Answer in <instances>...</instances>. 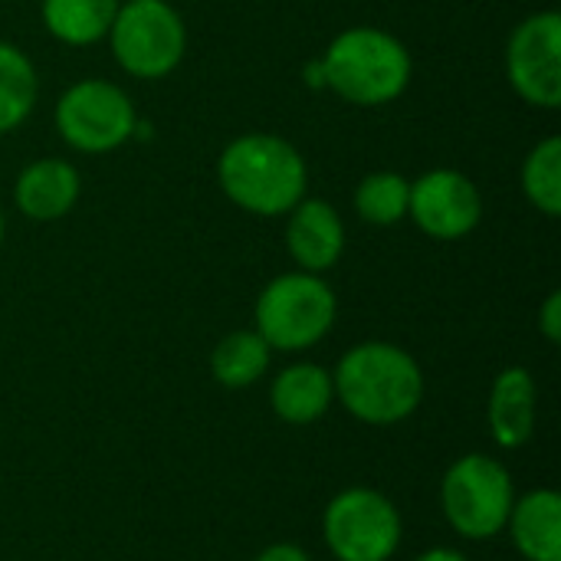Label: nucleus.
Masks as SVG:
<instances>
[{
    "label": "nucleus",
    "instance_id": "obj_16",
    "mask_svg": "<svg viewBox=\"0 0 561 561\" xmlns=\"http://www.w3.org/2000/svg\"><path fill=\"white\" fill-rule=\"evenodd\" d=\"M122 0H39L46 33L62 46H95L108 36V26Z\"/></svg>",
    "mask_w": 561,
    "mask_h": 561
},
{
    "label": "nucleus",
    "instance_id": "obj_8",
    "mask_svg": "<svg viewBox=\"0 0 561 561\" xmlns=\"http://www.w3.org/2000/svg\"><path fill=\"white\" fill-rule=\"evenodd\" d=\"M322 539L335 561H391L404 539V519L381 490L345 486L322 513Z\"/></svg>",
    "mask_w": 561,
    "mask_h": 561
},
{
    "label": "nucleus",
    "instance_id": "obj_17",
    "mask_svg": "<svg viewBox=\"0 0 561 561\" xmlns=\"http://www.w3.org/2000/svg\"><path fill=\"white\" fill-rule=\"evenodd\" d=\"M270 362H273V348L263 342V335L256 329H237L214 345L210 375L220 388L240 391V388H253L256 381H263L270 371Z\"/></svg>",
    "mask_w": 561,
    "mask_h": 561
},
{
    "label": "nucleus",
    "instance_id": "obj_23",
    "mask_svg": "<svg viewBox=\"0 0 561 561\" xmlns=\"http://www.w3.org/2000/svg\"><path fill=\"white\" fill-rule=\"evenodd\" d=\"M414 561H470L463 552H457V549H450V546H434V549H427V552H421Z\"/></svg>",
    "mask_w": 561,
    "mask_h": 561
},
{
    "label": "nucleus",
    "instance_id": "obj_10",
    "mask_svg": "<svg viewBox=\"0 0 561 561\" xmlns=\"http://www.w3.org/2000/svg\"><path fill=\"white\" fill-rule=\"evenodd\" d=\"M408 217L424 237L437 243H457L480 227L483 194L470 174L457 168H434L411 181Z\"/></svg>",
    "mask_w": 561,
    "mask_h": 561
},
{
    "label": "nucleus",
    "instance_id": "obj_3",
    "mask_svg": "<svg viewBox=\"0 0 561 561\" xmlns=\"http://www.w3.org/2000/svg\"><path fill=\"white\" fill-rule=\"evenodd\" d=\"M319 62L325 89L358 108H381L398 102L414 76V59L404 39L371 23L335 33Z\"/></svg>",
    "mask_w": 561,
    "mask_h": 561
},
{
    "label": "nucleus",
    "instance_id": "obj_2",
    "mask_svg": "<svg viewBox=\"0 0 561 561\" xmlns=\"http://www.w3.org/2000/svg\"><path fill=\"white\" fill-rule=\"evenodd\" d=\"M217 184L233 207L253 217H286L309 194V164L289 138L247 131L224 145Z\"/></svg>",
    "mask_w": 561,
    "mask_h": 561
},
{
    "label": "nucleus",
    "instance_id": "obj_1",
    "mask_svg": "<svg viewBox=\"0 0 561 561\" xmlns=\"http://www.w3.org/2000/svg\"><path fill=\"white\" fill-rule=\"evenodd\" d=\"M335 401L368 427H394L424 404V368L394 342H358L332 368Z\"/></svg>",
    "mask_w": 561,
    "mask_h": 561
},
{
    "label": "nucleus",
    "instance_id": "obj_5",
    "mask_svg": "<svg viewBox=\"0 0 561 561\" xmlns=\"http://www.w3.org/2000/svg\"><path fill=\"white\" fill-rule=\"evenodd\" d=\"M516 503L510 467L490 454L457 457L440 480V510L447 526L470 542H490L506 533Z\"/></svg>",
    "mask_w": 561,
    "mask_h": 561
},
{
    "label": "nucleus",
    "instance_id": "obj_13",
    "mask_svg": "<svg viewBox=\"0 0 561 561\" xmlns=\"http://www.w3.org/2000/svg\"><path fill=\"white\" fill-rule=\"evenodd\" d=\"M539 391L536 378L523 365H510L493 378L490 401H486V424L503 450H519L533 440L536 434V417H539Z\"/></svg>",
    "mask_w": 561,
    "mask_h": 561
},
{
    "label": "nucleus",
    "instance_id": "obj_12",
    "mask_svg": "<svg viewBox=\"0 0 561 561\" xmlns=\"http://www.w3.org/2000/svg\"><path fill=\"white\" fill-rule=\"evenodd\" d=\"M82 197V174L72 161L46 154L30 161L13 184V204L26 220L53 224L72 214Z\"/></svg>",
    "mask_w": 561,
    "mask_h": 561
},
{
    "label": "nucleus",
    "instance_id": "obj_6",
    "mask_svg": "<svg viewBox=\"0 0 561 561\" xmlns=\"http://www.w3.org/2000/svg\"><path fill=\"white\" fill-rule=\"evenodd\" d=\"M105 39L118 69L141 82L171 76L187 53L184 16L168 0H122Z\"/></svg>",
    "mask_w": 561,
    "mask_h": 561
},
{
    "label": "nucleus",
    "instance_id": "obj_7",
    "mask_svg": "<svg viewBox=\"0 0 561 561\" xmlns=\"http://www.w3.org/2000/svg\"><path fill=\"white\" fill-rule=\"evenodd\" d=\"M53 125L66 148L79 154H108L135 138L138 112L131 95L112 79H76L53 105Z\"/></svg>",
    "mask_w": 561,
    "mask_h": 561
},
{
    "label": "nucleus",
    "instance_id": "obj_15",
    "mask_svg": "<svg viewBox=\"0 0 561 561\" xmlns=\"http://www.w3.org/2000/svg\"><path fill=\"white\" fill-rule=\"evenodd\" d=\"M506 533L526 561H561V496L549 486L516 496Z\"/></svg>",
    "mask_w": 561,
    "mask_h": 561
},
{
    "label": "nucleus",
    "instance_id": "obj_19",
    "mask_svg": "<svg viewBox=\"0 0 561 561\" xmlns=\"http://www.w3.org/2000/svg\"><path fill=\"white\" fill-rule=\"evenodd\" d=\"M519 184L526 201L546 214V217H559L561 214V138L549 135L542 141L533 145V151L523 161L519 171Z\"/></svg>",
    "mask_w": 561,
    "mask_h": 561
},
{
    "label": "nucleus",
    "instance_id": "obj_9",
    "mask_svg": "<svg viewBox=\"0 0 561 561\" xmlns=\"http://www.w3.org/2000/svg\"><path fill=\"white\" fill-rule=\"evenodd\" d=\"M506 76L513 92L542 112L561 105V13H529L506 43Z\"/></svg>",
    "mask_w": 561,
    "mask_h": 561
},
{
    "label": "nucleus",
    "instance_id": "obj_20",
    "mask_svg": "<svg viewBox=\"0 0 561 561\" xmlns=\"http://www.w3.org/2000/svg\"><path fill=\"white\" fill-rule=\"evenodd\" d=\"M411 181L398 171H371L355 187V214L371 227H394L408 217Z\"/></svg>",
    "mask_w": 561,
    "mask_h": 561
},
{
    "label": "nucleus",
    "instance_id": "obj_18",
    "mask_svg": "<svg viewBox=\"0 0 561 561\" xmlns=\"http://www.w3.org/2000/svg\"><path fill=\"white\" fill-rule=\"evenodd\" d=\"M39 99L36 62L10 39H0V135L26 125Z\"/></svg>",
    "mask_w": 561,
    "mask_h": 561
},
{
    "label": "nucleus",
    "instance_id": "obj_4",
    "mask_svg": "<svg viewBox=\"0 0 561 561\" xmlns=\"http://www.w3.org/2000/svg\"><path fill=\"white\" fill-rule=\"evenodd\" d=\"M339 299L325 276L316 273H279L273 276L253 309V329L273 352H309L335 329Z\"/></svg>",
    "mask_w": 561,
    "mask_h": 561
},
{
    "label": "nucleus",
    "instance_id": "obj_14",
    "mask_svg": "<svg viewBox=\"0 0 561 561\" xmlns=\"http://www.w3.org/2000/svg\"><path fill=\"white\" fill-rule=\"evenodd\" d=\"M335 404L332 371L319 362H293L273 375L270 385V408L283 424L306 427L329 414Z\"/></svg>",
    "mask_w": 561,
    "mask_h": 561
},
{
    "label": "nucleus",
    "instance_id": "obj_24",
    "mask_svg": "<svg viewBox=\"0 0 561 561\" xmlns=\"http://www.w3.org/2000/svg\"><path fill=\"white\" fill-rule=\"evenodd\" d=\"M3 237H7V214H3V207H0V247H3Z\"/></svg>",
    "mask_w": 561,
    "mask_h": 561
},
{
    "label": "nucleus",
    "instance_id": "obj_21",
    "mask_svg": "<svg viewBox=\"0 0 561 561\" xmlns=\"http://www.w3.org/2000/svg\"><path fill=\"white\" fill-rule=\"evenodd\" d=\"M539 332L549 345H559L561 342V293H549L542 309H539Z\"/></svg>",
    "mask_w": 561,
    "mask_h": 561
},
{
    "label": "nucleus",
    "instance_id": "obj_11",
    "mask_svg": "<svg viewBox=\"0 0 561 561\" xmlns=\"http://www.w3.org/2000/svg\"><path fill=\"white\" fill-rule=\"evenodd\" d=\"M345 243H348V233L335 204L306 194L286 214V250L296 270L325 276L332 266H339Z\"/></svg>",
    "mask_w": 561,
    "mask_h": 561
},
{
    "label": "nucleus",
    "instance_id": "obj_22",
    "mask_svg": "<svg viewBox=\"0 0 561 561\" xmlns=\"http://www.w3.org/2000/svg\"><path fill=\"white\" fill-rule=\"evenodd\" d=\"M253 561H312L309 559V552L302 549V546H296V542H273V546H266L260 556Z\"/></svg>",
    "mask_w": 561,
    "mask_h": 561
}]
</instances>
